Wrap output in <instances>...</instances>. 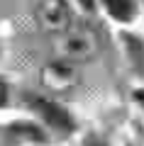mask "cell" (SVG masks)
Here are the masks:
<instances>
[{"label":"cell","instance_id":"6da1fadb","mask_svg":"<svg viewBox=\"0 0 144 146\" xmlns=\"http://www.w3.org/2000/svg\"><path fill=\"white\" fill-rule=\"evenodd\" d=\"M34 17L46 32H66L71 27V12L64 0H39L34 7Z\"/></svg>","mask_w":144,"mask_h":146},{"label":"cell","instance_id":"7a4b0ae2","mask_svg":"<svg viewBox=\"0 0 144 146\" xmlns=\"http://www.w3.org/2000/svg\"><path fill=\"white\" fill-rule=\"evenodd\" d=\"M34 105H37V110H39L42 115L49 119V124L59 127V129H68V127L73 124L71 117H68V112L64 107H59L56 102H52V100H34Z\"/></svg>","mask_w":144,"mask_h":146},{"label":"cell","instance_id":"3957f363","mask_svg":"<svg viewBox=\"0 0 144 146\" xmlns=\"http://www.w3.org/2000/svg\"><path fill=\"white\" fill-rule=\"evenodd\" d=\"M61 51L66 54V56L81 58V56H86V54H90V39L83 36V34H76V32H68V34H64Z\"/></svg>","mask_w":144,"mask_h":146},{"label":"cell","instance_id":"277c9868","mask_svg":"<svg viewBox=\"0 0 144 146\" xmlns=\"http://www.w3.org/2000/svg\"><path fill=\"white\" fill-rule=\"evenodd\" d=\"M44 80L49 85H68V80H71V68L64 66V63H56V66L46 68Z\"/></svg>","mask_w":144,"mask_h":146},{"label":"cell","instance_id":"5b68a950","mask_svg":"<svg viewBox=\"0 0 144 146\" xmlns=\"http://www.w3.org/2000/svg\"><path fill=\"white\" fill-rule=\"evenodd\" d=\"M105 7L108 12L120 22H127L132 17V3L129 0H105Z\"/></svg>","mask_w":144,"mask_h":146},{"label":"cell","instance_id":"8992f818","mask_svg":"<svg viewBox=\"0 0 144 146\" xmlns=\"http://www.w3.org/2000/svg\"><path fill=\"white\" fill-rule=\"evenodd\" d=\"M5 100H7V85L0 80V105H5Z\"/></svg>","mask_w":144,"mask_h":146},{"label":"cell","instance_id":"52a82bcc","mask_svg":"<svg viewBox=\"0 0 144 146\" xmlns=\"http://www.w3.org/2000/svg\"><path fill=\"white\" fill-rule=\"evenodd\" d=\"M81 5H83V7H88V10H90V7H93V0H81Z\"/></svg>","mask_w":144,"mask_h":146},{"label":"cell","instance_id":"ba28073f","mask_svg":"<svg viewBox=\"0 0 144 146\" xmlns=\"http://www.w3.org/2000/svg\"><path fill=\"white\" fill-rule=\"evenodd\" d=\"M137 100H139V102H142V107H144V93H142V90H139V93H137Z\"/></svg>","mask_w":144,"mask_h":146}]
</instances>
